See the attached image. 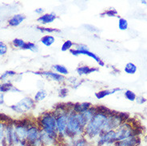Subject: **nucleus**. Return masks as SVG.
Listing matches in <instances>:
<instances>
[{
  "label": "nucleus",
  "mask_w": 147,
  "mask_h": 146,
  "mask_svg": "<svg viewBox=\"0 0 147 146\" xmlns=\"http://www.w3.org/2000/svg\"><path fill=\"white\" fill-rule=\"evenodd\" d=\"M108 115L104 113L97 112L91 120L85 126L84 136L90 143H93L103 133Z\"/></svg>",
  "instance_id": "1"
},
{
  "label": "nucleus",
  "mask_w": 147,
  "mask_h": 146,
  "mask_svg": "<svg viewBox=\"0 0 147 146\" xmlns=\"http://www.w3.org/2000/svg\"><path fill=\"white\" fill-rule=\"evenodd\" d=\"M84 129L85 126L79 119L78 114L70 110L66 127V139H72L83 136Z\"/></svg>",
  "instance_id": "2"
},
{
  "label": "nucleus",
  "mask_w": 147,
  "mask_h": 146,
  "mask_svg": "<svg viewBox=\"0 0 147 146\" xmlns=\"http://www.w3.org/2000/svg\"><path fill=\"white\" fill-rule=\"evenodd\" d=\"M41 130L50 134L58 135L56 130V116L54 111H47L41 114L35 120Z\"/></svg>",
  "instance_id": "3"
},
{
  "label": "nucleus",
  "mask_w": 147,
  "mask_h": 146,
  "mask_svg": "<svg viewBox=\"0 0 147 146\" xmlns=\"http://www.w3.org/2000/svg\"><path fill=\"white\" fill-rule=\"evenodd\" d=\"M34 121L35 120H32L30 118L13 120L15 134H16V137L18 139L19 146H26L27 130H28L30 125L34 123Z\"/></svg>",
  "instance_id": "4"
},
{
  "label": "nucleus",
  "mask_w": 147,
  "mask_h": 146,
  "mask_svg": "<svg viewBox=\"0 0 147 146\" xmlns=\"http://www.w3.org/2000/svg\"><path fill=\"white\" fill-rule=\"evenodd\" d=\"M36 107V102L30 97H24L15 104L10 106V109L18 114H25L30 113Z\"/></svg>",
  "instance_id": "5"
},
{
  "label": "nucleus",
  "mask_w": 147,
  "mask_h": 146,
  "mask_svg": "<svg viewBox=\"0 0 147 146\" xmlns=\"http://www.w3.org/2000/svg\"><path fill=\"white\" fill-rule=\"evenodd\" d=\"M138 129L134 128L132 124L128 123L127 121L123 122L117 129H115L117 136V142L125 141L133 136H139L140 133H138Z\"/></svg>",
  "instance_id": "6"
},
{
  "label": "nucleus",
  "mask_w": 147,
  "mask_h": 146,
  "mask_svg": "<svg viewBox=\"0 0 147 146\" xmlns=\"http://www.w3.org/2000/svg\"><path fill=\"white\" fill-rule=\"evenodd\" d=\"M41 129L34 121L30 124L27 130L26 146H42L40 140Z\"/></svg>",
  "instance_id": "7"
},
{
  "label": "nucleus",
  "mask_w": 147,
  "mask_h": 146,
  "mask_svg": "<svg viewBox=\"0 0 147 146\" xmlns=\"http://www.w3.org/2000/svg\"><path fill=\"white\" fill-rule=\"evenodd\" d=\"M1 146H19L18 139L15 134L13 121L6 123L5 124L4 139Z\"/></svg>",
  "instance_id": "8"
},
{
  "label": "nucleus",
  "mask_w": 147,
  "mask_h": 146,
  "mask_svg": "<svg viewBox=\"0 0 147 146\" xmlns=\"http://www.w3.org/2000/svg\"><path fill=\"white\" fill-rule=\"evenodd\" d=\"M117 142V136L115 130L103 132L92 143L94 146H112Z\"/></svg>",
  "instance_id": "9"
},
{
  "label": "nucleus",
  "mask_w": 147,
  "mask_h": 146,
  "mask_svg": "<svg viewBox=\"0 0 147 146\" xmlns=\"http://www.w3.org/2000/svg\"><path fill=\"white\" fill-rule=\"evenodd\" d=\"M34 73L42 77H45L48 80L57 82L59 84L64 85L66 82V77H64L53 70H41V71H36Z\"/></svg>",
  "instance_id": "10"
},
{
  "label": "nucleus",
  "mask_w": 147,
  "mask_h": 146,
  "mask_svg": "<svg viewBox=\"0 0 147 146\" xmlns=\"http://www.w3.org/2000/svg\"><path fill=\"white\" fill-rule=\"evenodd\" d=\"M123 123V120L119 117L118 112H114L108 115L107 122L105 124V128L103 132L110 131V130H115Z\"/></svg>",
  "instance_id": "11"
},
{
  "label": "nucleus",
  "mask_w": 147,
  "mask_h": 146,
  "mask_svg": "<svg viewBox=\"0 0 147 146\" xmlns=\"http://www.w3.org/2000/svg\"><path fill=\"white\" fill-rule=\"evenodd\" d=\"M40 140L42 146H59V136L50 134L41 130Z\"/></svg>",
  "instance_id": "12"
},
{
  "label": "nucleus",
  "mask_w": 147,
  "mask_h": 146,
  "mask_svg": "<svg viewBox=\"0 0 147 146\" xmlns=\"http://www.w3.org/2000/svg\"><path fill=\"white\" fill-rule=\"evenodd\" d=\"M22 80V74L14 70H7L0 76V82H18Z\"/></svg>",
  "instance_id": "13"
},
{
  "label": "nucleus",
  "mask_w": 147,
  "mask_h": 146,
  "mask_svg": "<svg viewBox=\"0 0 147 146\" xmlns=\"http://www.w3.org/2000/svg\"><path fill=\"white\" fill-rule=\"evenodd\" d=\"M70 53L74 56H75V57H78V56H79V55H86V56H87L89 58H90V59H93V60H94L98 64V66H101V67H102V66H105V62H103L102 59H100L99 56H98V55L94 54V53H93L90 50H84V51H78V50H76L75 49H72V50H70Z\"/></svg>",
  "instance_id": "14"
},
{
  "label": "nucleus",
  "mask_w": 147,
  "mask_h": 146,
  "mask_svg": "<svg viewBox=\"0 0 147 146\" xmlns=\"http://www.w3.org/2000/svg\"><path fill=\"white\" fill-rule=\"evenodd\" d=\"M97 107L96 106H92L90 109H88L87 110H86L84 113H80L78 114V117H79V119L82 121V124L86 126V124H88L89 122L91 120V119L93 118V117L95 115V113H97Z\"/></svg>",
  "instance_id": "15"
},
{
  "label": "nucleus",
  "mask_w": 147,
  "mask_h": 146,
  "mask_svg": "<svg viewBox=\"0 0 147 146\" xmlns=\"http://www.w3.org/2000/svg\"><path fill=\"white\" fill-rule=\"evenodd\" d=\"M57 18H58V15H56L55 12L44 13L43 15H42L37 18V22L40 24V26H46L49 24L53 23Z\"/></svg>",
  "instance_id": "16"
},
{
  "label": "nucleus",
  "mask_w": 147,
  "mask_h": 146,
  "mask_svg": "<svg viewBox=\"0 0 147 146\" xmlns=\"http://www.w3.org/2000/svg\"><path fill=\"white\" fill-rule=\"evenodd\" d=\"M99 68L98 67H94V66H89L86 65L83 66H79L76 68V73L78 76H87L89 74L95 72H98Z\"/></svg>",
  "instance_id": "17"
},
{
  "label": "nucleus",
  "mask_w": 147,
  "mask_h": 146,
  "mask_svg": "<svg viewBox=\"0 0 147 146\" xmlns=\"http://www.w3.org/2000/svg\"><path fill=\"white\" fill-rule=\"evenodd\" d=\"M26 15L24 14H15V15H12L11 18L8 19V26L11 27H17L21 23H22V22H24L26 20Z\"/></svg>",
  "instance_id": "18"
},
{
  "label": "nucleus",
  "mask_w": 147,
  "mask_h": 146,
  "mask_svg": "<svg viewBox=\"0 0 147 146\" xmlns=\"http://www.w3.org/2000/svg\"><path fill=\"white\" fill-rule=\"evenodd\" d=\"M21 90L13 83L10 82H0V93H21Z\"/></svg>",
  "instance_id": "19"
},
{
  "label": "nucleus",
  "mask_w": 147,
  "mask_h": 146,
  "mask_svg": "<svg viewBox=\"0 0 147 146\" xmlns=\"http://www.w3.org/2000/svg\"><path fill=\"white\" fill-rule=\"evenodd\" d=\"M93 106L91 102H76L74 103L71 110L74 113L80 114V113H84L86 110L90 109Z\"/></svg>",
  "instance_id": "20"
},
{
  "label": "nucleus",
  "mask_w": 147,
  "mask_h": 146,
  "mask_svg": "<svg viewBox=\"0 0 147 146\" xmlns=\"http://www.w3.org/2000/svg\"><path fill=\"white\" fill-rule=\"evenodd\" d=\"M121 88H114V89H104L102 90H98V92H96L94 94V96L97 99L101 100V99L105 98L107 96H110V95L114 94H116L117 92L121 91Z\"/></svg>",
  "instance_id": "21"
},
{
  "label": "nucleus",
  "mask_w": 147,
  "mask_h": 146,
  "mask_svg": "<svg viewBox=\"0 0 147 146\" xmlns=\"http://www.w3.org/2000/svg\"><path fill=\"white\" fill-rule=\"evenodd\" d=\"M51 69L53 71H55L56 73H59L61 75H63L64 77H66L69 75L70 71L67 69V67L65 66L64 65H61V64H55L51 66Z\"/></svg>",
  "instance_id": "22"
},
{
  "label": "nucleus",
  "mask_w": 147,
  "mask_h": 146,
  "mask_svg": "<svg viewBox=\"0 0 147 146\" xmlns=\"http://www.w3.org/2000/svg\"><path fill=\"white\" fill-rule=\"evenodd\" d=\"M48 96V92L43 89H39L38 91L35 93V94L34 96V100L36 103L41 102H43L45 99L47 98V97Z\"/></svg>",
  "instance_id": "23"
},
{
  "label": "nucleus",
  "mask_w": 147,
  "mask_h": 146,
  "mask_svg": "<svg viewBox=\"0 0 147 146\" xmlns=\"http://www.w3.org/2000/svg\"><path fill=\"white\" fill-rule=\"evenodd\" d=\"M40 42L43 46L50 47L55 42V38L51 34H45L41 38Z\"/></svg>",
  "instance_id": "24"
},
{
  "label": "nucleus",
  "mask_w": 147,
  "mask_h": 146,
  "mask_svg": "<svg viewBox=\"0 0 147 146\" xmlns=\"http://www.w3.org/2000/svg\"><path fill=\"white\" fill-rule=\"evenodd\" d=\"M36 29L40 31L41 33L47 34H51L54 33H60L61 30L58 28H52V27H48V26H36Z\"/></svg>",
  "instance_id": "25"
},
{
  "label": "nucleus",
  "mask_w": 147,
  "mask_h": 146,
  "mask_svg": "<svg viewBox=\"0 0 147 146\" xmlns=\"http://www.w3.org/2000/svg\"><path fill=\"white\" fill-rule=\"evenodd\" d=\"M22 50H29V51L33 52V53H38L39 50V47L36 43H34L31 42H26V43H25Z\"/></svg>",
  "instance_id": "26"
},
{
  "label": "nucleus",
  "mask_w": 147,
  "mask_h": 146,
  "mask_svg": "<svg viewBox=\"0 0 147 146\" xmlns=\"http://www.w3.org/2000/svg\"><path fill=\"white\" fill-rule=\"evenodd\" d=\"M137 70H138V67L133 62H128V63H126L125 67H124V71L127 74H131V75L135 74Z\"/></svg>",
  "instance_id": "27"
},
{
  "label": "nucleus",
  "mask_w": 147,
  "mask_h": 146,
  "mask_svg": "<svg viewBox=\"0 0 147 146\" xmlns=\"http://www.w3.org/2000/svg\"><path fill=\"white\" fill-rule=\"evenodd\" d=\"M74 45H75V43L71 40H66L63 43L62 46H61V51H70V50H72L74 47Z\"/></svg>",
  "instance_id": "28"
},
{
  "label": "nucleus",
  "mask_w": 147,
  "mask_h": 146,
  "mask_svg": "<svg viewBox=\"0 0 147 146\" xmlns=\"http://www.w3.org/2000/svg\"><path fill=\"white\" fill-rule=\"evenodd\" d=\"M25 43H26L25 41L22 39V38H14L11 42V45H12L13 47L17 48V49H21V50L23 48Z\"/></svg>",
  "instance_id": "29"
},
{
  "label": "nucleus",
  "mask_w": 147,
  "mask_h": 146,
  "mask_svg": "<svg viewBox=\"0 0 147 146\" xmlns=\"http://www.w3.org/2000/svg\"><path fill=\"white\" fill-rule=\"evenodd\" d=\"M66 82L69 85H70L71 86H73V88H74V89L80 86V85H81L80 81H78L77 77H74V76L66 77Z\"/></svg>",
  "instance_id": "30"
},
{
  "label": "nucleus",
  "mask_w": 147,
  "mask_h": 146,
  "mask_svg": "<svg viewBox=\"0 0 147 146\" xmlns=\"http://www.w3.org/2000/svg\"><path fill=\"white\" fill-rule=\"evenodd\" d=\"M118 29L120 30H128L129 27V23L128 21L124 18H120L118 19Z\"/></svg>",
  "instance_id": "31"
},
{
  "label": "nucleus",
  "mask_w": 147,
  "mask_h": 146,
  "mask_svg": "<svg viewBox=\"0 0 147 146\" xmlns=\"http://www.w3.org/2000/svg\"><path fill=\"white\" fill-rule=\"evenodd\" d=\"M124 96H125V98L129 102H135L136 101L137 98V95L135 94V93H134L131 90H125L124 92Z\"/></svg>",
  "instance_id": "32"
},
{
  "label": "nucleus",
  "mask_w": 147,
  "mask_h": 146,
  "mask_svg": "<svg viewBox=\"0 0 147 146\" xmlns=\"http://www.w3.org/2000/svg\"><path fill=\"white\" fill-rule=\"evenodd\" d=\"M69 94V89L66 86H62L60 87L58 92V95H59V98H66V97Z\"/></svg>",
  "instance_id": "33"
},
{
  "label": "nucleus",
  "mask_w": 147,
  "mask_h": 146,
  "mask_svg": "<svg viewBox=\"0 0 147 146\" xmlns=\"http://www.w3.org/2000/svg\"><path fill=\"white\" fill-rule=\"evenodd\" d=\"M101 15L107 16V17H115V16L118 15V11H116L115 9H110V10L104 11Z\"/></svg>",
  "instance_id": "34"
},
{
  "label": "nucleus",
  "mask_w": 147,
  "mask_h": 146,
  "mask_svg": "<svg viewBox=\"0 0 147 146\" xmlns=\"http://www.w3.org/2000/svg\"><path fill=\"white\" fill-rule=\"evenodd\" d=\"M8 51V46L3 42H0V57L7 54Z\"/></svg>",
  "instance_id": "35"
},
{
  "label": "nucleus",
  "mask_w": 147,
  "mask_h": 146,
  "mask_svg": "<svg viewBox=\"0 0 147 146\" xmlns=\"http://www.w3.org/2000/svg\"><path fill=\"white\" fill-rule=\"evenodd\" d=\"M5 123L0 120V146L3 141L4 133H5Z\"/></svg>",
  "instance_id": "36"
},
{
  "label": "nucleus",
  "mask_w": 147,
  "mask_h": 146,
  "mask_svg": "<svg viewBox=\"0 0 147 146\" xmlns=\"http://www.w3.org/2000/svg\"><path fill=\"white\" fill-rule=\"evenodd\" d=\"M84 26L86 27V30H87L88 31L91 32V33H96V32L99 31V30L97 27H95L94 26H92V25H85Z\"/></svg>",
  "instance_id": "37"
},
{
  "label": "nucleus",
  "mask_w": 147,
  "mask_h": 146,
  "mask_svg": "<svg viewBox=\"0 0 147 146\" xmlns=\"http://www.w3.org/2000/svg\"><path fill=\"white\" fill-rule=\"evenodd\" d=\"M138 104H139V105H142V104H143L144 102H146V99L143 98V97H141V96H138V97H137L136 101H135Z\"/></svg>",
  "instance_id": "38"
},
{
  "label": "nucleus",
  "mask_w": 147,
  "mask_h": 146,
  "mask_svg": "<svg viewBox=\"0 0 147 146\" xmlns=\"http://www.w3.org/2000/svg\"><path fill=\"white\" fill-rule=\"evenodd\" d=\"M44 9L43 8H37V9H35V11H34V12H35V14H37V15H38L39 16H41L42 15H43L44 14Z\"/></svg>",
  "instance_id": "39"
},
{
  "label": "nucleus",
  "mask_w": 147,
  "mask_h": 146,
  "mask_svg": "<svg viewBox=\"0 0 147 146\" xmlns=\"http://www.w3.org/2000/svg\"><path fill=\"white\" fill-rule=\"evenodd\" d=\"M5 104V95L3 93H0V106Z\"/></svg>",
  "instance_id": "40"
},
{
  "label": "nucleus",
  "mask_w": 147,
  "mask_h": 146,
  "mask_svg": "<svg viewBox=\"0 0 147 146\" xmlns=\"http://www.w3.org/2000/svg\"><path fill=\"white\" fill-rule=\"evenodd\" d=\"M142 3L146 4V1H142Z\"/></svg>",
  "instance_id": "41"
},
{
  "label": "nucleus",
  "mask_w": 147,
  "mask_h": 146,
  "mask_svg": "<svg viewBox=\"0 0 147 146\" xmlns=\"http://www.w3.org/2000/svg\"><path fill=\"white\" fill-rule=\"evenodd\" d=\"M88 146H94V145H93L92 143H90V145H89Z\"/></svg>",
  "instance_id": "42"
}]
</instances>
